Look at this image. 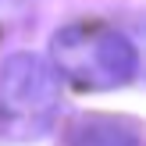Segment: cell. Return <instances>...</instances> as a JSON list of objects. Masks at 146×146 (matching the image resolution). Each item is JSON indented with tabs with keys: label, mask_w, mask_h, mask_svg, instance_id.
<instances>
[{
	"label": "cell",
	"mask_w": 146,
	"mask_h": 146,
	"mask_svg": "<svg viewBox=\"0 0 146 146\" xmlns=\"http://www.w3.org/2000/svg\"><path fill=\"white\" fill-rule=\"evenodd\" d=\"M61 107V78L36 54H11L0 64V135L39 139L50 132Z\"/></svg>",
	"instance_id": "cell-2"
},
{
	"label": "cell",
	"mask_w": 146,
	"mask_h": 146,
	"mask_svg": "<svg viewBox=\"0 0 146 146\" xmlns=\"http://www.w3.org/2000/svg\"><path fill=\"white\" fill-rule=\"evenodd\" d=\"M50 68L78 89H118L139 71V50L125 32L96 18L68 21L50 39Z\"/></svg>",
	"instance_id": "cell-1"
},
{
	"label": "cell",
	"mask_w": 146,
	"mask_h": 146,
	"mask_svg": "<svg viewBox=\"0 0 146 146\" xmlns=\"http://www.w3.org/2000/svg\"><path fill=\"white\" fill-rule=\"evenodd\" d=\"M68 146H139V128L132 121L89 114L68 128Z\"/></svg>",
	"instance_id": "cell-3"
}]
</instances>
